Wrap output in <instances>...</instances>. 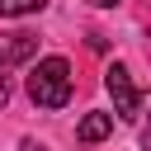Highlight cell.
Instances as JSON below:
<instances>
[{"label": "cell", "instance_id": "6da1fadb", "mask_svg": "<svg viewBox=\"0 0 151 151\" xmlns=\"http://www.w3.org/2000/svg\"><path fill=\"white\" fill-rule=\"evenodd\" d=\"M28 99L38 109H61L71 99V61L66 57H42L28 71Z\"/></svg>", "mask_w": 151, "mask_h": 151}, {"label": "cell", "instance_id": "7a4b0ae2", "mask_svg": "<svg viewBox=\"0 0 151 151\" xmlns=\"http://www.w3.org/2000/svg\"><path fill=\"white\" fill-rule=\"evenodd\" d=\"M104 90L113 94V113L118 118H137V109H142V94L132 90V76H127V66H109L104 71Z\"/></svg>", "mask_w": 151, "mask_h": 151}, {"label": "cell", "instance_id": "3957f363", "mask_svg": "<svg viewBox=\"0 0 151 151\" xmlns=\"http://www.w3.org/2000/svg\"><path fill=\"white\" fill-rule=\"evenodd\" d=\"M33 52H38V38H33V33H5V38H0V71L24 66Z\"/></svg>", "mask_w": 151, "mask_h": 151}, {"label": "cell", "instance_id": "277c9868", "mask_svg": "<svg viewBox=\"0 0 151 151\" xmlns=\"http://www.w3.org/2000/svg\"><path fill=\"white\" fill-rule=\"evenodd\" d=\"M109 132H113V113H104V109L85 113V118H80V127H76V137H80V142H104Z\"/></svg>", "mask_w": 151, "mask_h": 151}, {"label": "cell", "instance_id": "5b68a950", "mask_svg": "<svg viewBox=\"0 0 151 151\" xmlns=\"http://www.w3.org/2000/svg\"><path fill=\"white\" fill-rule=\"evenodd\" d=\"M47 0H0V19H24V14H38Z\"/></svg>", "mask_w": 151, "mask_h": 151}, {"label": "cell", "instance_id": "8992f818", "mask_svg": "<svg viewBox=\"0 0 151 151\" xmlns=\"http://www.w3.org/2000/svg\"><path fill=\"white\" fill-rule=\"evenodd\" d=\"M9 104V71H0V109Z\"/></svg>", "mask_w": 151, "mask_h": 151}, {"label": "cell", "instance_id": "52a82bcc", "mask_svg": "<svg viewBox=\"0 0 151 151\" xmlns=\"http://www.w3.org/2000/svg\"><path fill=\"white\" fill-rule=\"evenodd\" d=\"M146 113H151V90L142 94V109H137V118H146Z\"/></svg>", "mask_w": 151, "mask_h": 151}, {"label": "cell", "instance_id": "ba28073f", "mask_svg": "<svg viewBox=\"0 0 151 151\" xmlns=\"http://www.w3.org/2000/svg\"><path fill=\"white\" fill-rule=\"evenodd\" d=\"M94 9H113V5H123V0H90Z\"/></svg>", "mask_w": 151, "mask_h": 151}, {"label": "cell", "instance_id": "9c48e42d", "mask_svg": "<svg viewBox=\"0 0 151 151\" xmlns=\"http://www.w3.org/2000/svg\"><path fill=\"white\" fill-rule=\"evenodd\" d=\"M142 151H151V127H142Z\"/></svg>", "mask_w": 151, "mask_h": 151}, {"label": "cell", "instance_id": "30bf717a", "mask_svg": "<svg viewBox=\"0 0 151 151\" xmlns=\"http://www.w3.org/2000/svg\"><path fill=\"white\" fill-rule=\"evenodd\" d=\"M19 151H42V146H38V142H24V146H19Z\"/></svg>", "mask_w": 151, "mask_h": 151}]
</instances>
